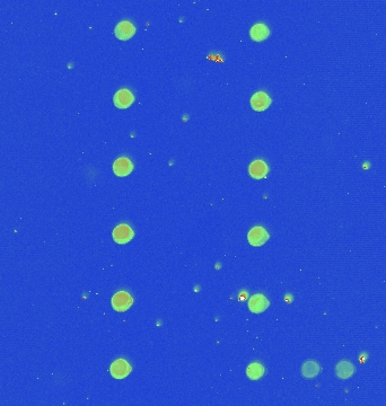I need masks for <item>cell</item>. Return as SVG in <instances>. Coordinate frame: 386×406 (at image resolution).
<instances>
[{"label": "cell", "mask_w": 386, "mask_h": 406, "mask_svg": "<svg viewBox=\"0 0 386 406\" xmlns=\"http://www.w3.org/2000/svg\"><path fill=\"white\" fill-rule=\"evenodd\" d=\"M132 297L126 291H119L112 297V307H113L116 312H126L131 307Z\"/></svg>", "instance_id": "cell-1"}, {"label": "cell", "mask_w": 386, "mask_h": 406, "mask_svg": "<svg viewBox=\"0 0 386 406\" xmlns=\"http://www.w3.org/2000/svg\"><path fill=\"white\" fill-rule=\"evenodd\" d=\"M110 371L115 379H123L131 372V365L124 359H118L111 364Z\"/></svg>", "instance_id": "cell-2"}, {"label": "cell", "mask_w": 386, "mask_h": 406, "mask_svg": "<svg viewBox=\"0 0 386 406\" xmlns=\"http://www.w3.org/2000/svg\"><path fill=\"white\" fill-rule=\"evenodd\" d=\"M269 239V234L262 227L252 228L247 235V240L252 246H262Z\"/></svg>", "instance_id": "cell-3"}, {"label": "cell", "mask_w": 386, "mask_h": 406, "mask_svg": "<svg viewBox=\"0 0 386 406\" xmlns=\"http://www.w3.org/2000/svg\"><path fill=\"white\" fill-rule=\"evenodd\" d=\"M134 230L126 224L119 225L113 230V239L118 244H126L134 238Z\"/></svg>", "instance_id": "cell-4"}, {"label": "cell", "mask_w": 386, "mask_h": 406, "mask_svg": "<svg viewBox=\"0 0 386 406\" xmlns=\"http://www.w3.org/2000/svg\"><path fill=\"white\" fill-rule=\"evenodd\" d=\"M269 305H270L269 300L263 295H260V293L251 297V299L248 300V308L254 314L263 313L269 307Z\"/></svg>", "instance_id": "cell-5"}, {"label": "cell", "mask_w": 386, "mask_h": 406, "mask_svg": "<svg viewBox=\"0 0 386 406\" xmlns=\"http://www.w3.org/2000/svg\"><path fill=\"white\" fill-rule=\"evenodd\" d=\"M271 104V98L269 96L263 93V91H259L252 96L251 98V105L253 107V110H255L256 112H262L264 110L270 106Z\"/></svg>", "instance_id": "cell-6"}, {"label": "cell", "mask_w": 386, "mask_h": 406, "mask_svg": "<svg viewBox=\"0 0 386 406\" xmlns=\"http://www.w3.org/2000/svg\"><path fill=\"white\" fill-rule=\"evenodd\" d=\"M135 32H136L135 26L132 25L130 22H127V21L119 23L114 30L115 36L119 40H121V41H126V40L132 38L135 34Z\"/></svg>", "instance_id": "cell-7"}, {"label": "cell", "mask_w": 386, "mask_h": 406, "mask_svg": "<svg viewBox=\"0 0 386 406\" xmlns=\"http://www.w3.org/2000/svg\"><path fill=\"white\" fill-rule=\"evenodd\" d=\"M135 97L130 90H121L114 95V104L119 108H127L134 103Z\"/></svg>", "instance_id": "cell-8"}, {"label": "cell", "mask_w": 386, "mask_h": 406, "mask_svg": "<svg viewBox=\"0 0 386 406\" xmlns=\"http://www.w3.org/2000/svg\"><path fill=\"white\" fill-rule=\"evenodd\" d=\"M132 168V163L128 158H119L116 159L113 164V172L116 176H120V178H123V176H127L131 173Z\"/></svg>", "instance_id": "cell-9"}, {"label": "cell", "mask_w": 386, "mask_h": 406, "mask_svg": "<svg viewBox=\"0 0 386 406\" xmlns=\"http://www.w3.org/2000/svg\"><path fill=\"white\" fill-rule=\"evenodd\" d=\"M248 171H250V174L252 178L260 180L267 176L269 170H268V165L265 164L263 160H254V162L250 165Z\"/></svg>", "instance_id": "cell-10"}, {"label": "cell", "mask_w": 386, "mask_h": 406, "mask_svg": "<svg viewBox=\"0 0 386 406\" xmlns=\"http://www.w3.org/2000/svg\"><path fill=\"white\" fill-rule=\"evenodd\" d=\"M337 376L341 378V379H347V378H350L353 372H355V367L351 362L349 361H341L340 363H338L336 368Z\"/></svg>", "instance_id": "cell-11"}, {"label": "cell", "mask_w": 386, "mask_h": 406, "mask_svg": "<svg viewBox=\"0 0 386 406\" xmlns=\"http://www.w3.org/2000/svg\"><path fill=\"white\" fill-rule=\"evenodd\" d=\"M251 38L254 40V41H263L270 34V31L264 24H256L251 29Z\"/></svg>", "instance_id": "cell-12"}, {"label": "cell", "mask_w": 386, "mask_h": 406, "mask_svg": "<svg viewBox=\"0 0 386 406\" xmlns=\"http://www.w3.org/2000/svg\"><path fill=\"white\" fill-rule=\"evenodd\" d=\"M320 365L315 361H306L301 367V375L306 378H314L320 373Z\"/></svg>", "instance_id": "cell-13"}, {"label": "cell", "mask_w": 386, "mask_h": 406, "mask_svg": "<svg viewBox=\"0 0 386 406\" xmlns=\"http://www.w3.org/2000/svg\"><path fill=\"white\" fill-rule=\"evenodd\" d=\"M247 377L250 378L252 380H257L260 379L261 377L264 375V367L261 363L259 362H254V363H251L250 365L247 367Z\"/></svg>", "instance_id": "cell-14"}]
</instances>
